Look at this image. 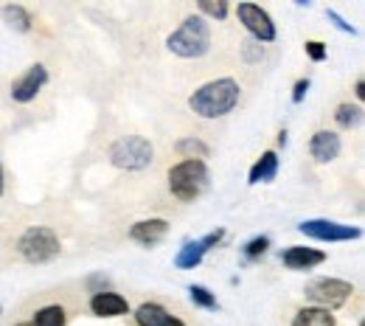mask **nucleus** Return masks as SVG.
Segmentation results:
<instances>
[{"instance_id": "dca6fc26", "label": "nucleus", "mask_w": 365, "mask_h": 326, "mask_svg": "<svg viewBox=\"0 0 365 326\" xmlns=\"http://www.w3.org/2000/svg\"><path fill=\"white\" fill-rule=\"evenodd\" d=\"M275 175H278V155L270 149V152H264V155L253 163L247 183H270V180H275Z\"/></svg>"}, {"instance_id": "2eb2a0df", "label": "nucleus", "mask_w": 365, "mask_h": 326, "mask_svg": "<svg viewBox=\"0 0 365 326\" xmlns=\"http://www.w3.org/2000/svg\"><path fill=\"white\" fill-rule=\"evenodd\" d=\"M135 324L138 326H185L180 318H175L166 307L160 304H140L135 310Z\"/></svg>"}, {"instance_id": "a211bd4d", "label": "nucleus", "mask_w": 365, "mask_h": 326, "mask_svg": "<svg viewBox=\"0 0 365 326\" xmlns=\"http://www.w3.org/2000/svg\"><path fill=\"white\" fill-rule=\"evenodd\" d=\"M68 324V315H65V307L59 304H48L43 310L34 312V324L31 326H65Z\"/></svg>"}, {"instance_id": "f03ea898", "label": "nucleus", "mask_w": 365, "mask_h": 326, "mask_svg": "<svg viewBox=\"0 0 365 326\" xmlns=\"http://www.w3.org/2000/svg\"><path fill=\"white\" fill-rule=\"evenodd\" d=\"M166 46L172 54H178L182 59H200L211 51V26L202 14H191L180 23L178 31L169 34Z\"/></svg>"}, {"instance_id": "6e6552de", "label": "nucleus", "mask_w": 365, "mask_h": 326, "mask_svg": "<svg viewBox=\"0 0 365 326\" xmlns=\"http://www.w3.org/2000/svg\"><path fill=\"white\" fill-rule=\"evenodd\" d=\"M298 231L307 233L309 239H320V242H351V239L363 236L360 228L340 225V223H331V220H307V223L298 225Z\"/></svg>"}, {"instance_id": "9d476101", "label": "nucleus", "mask_w": 365, "mask_h": 326, "mask_svg": "<svg viewBox=\"0 0 365 326\" xmlns=\"http://www.w3.org/2000/svg\"><path fill=\"white\" fill-rule=\"evenodd\" d=\"M48 82V71L46 65H31L14 85H11V98L17 101V104H29V101H34L37 98V93L46 88Z\"/></svg>"}, {"instance_id": "c756f323", "label": "nucleus", "mask_w": 365, "mask_h": 326, "mask_svg": "<svg viewBox=\"0 0 365 326\" xmlns=\"http://www.w3.org/2000/svg\"><path fill=\"white\" fill-rule=\"evenodd\" d=\"M14 326H31V324H14Z\"/></svg>"}, {"instance_id": "f8f14e48", "label": "nucleus", "mask_w": 365, "mask_h": 326, "mask_svg": "<svg viewBox=\"0 0 365 326\" xmlns=\"http://www.w3.org/2000/svg\"><path fill=\"white\" fill-rule=\"evenodd\" d=\"M91 312L93 315H98V318H118V315H127L130 312V304H127V298L124 295H118V292H96L91 298Z\"/></svg>"}, {"instance_id": "ddd939ff", "label": "nucleus", "mask_w": 365, "mask_h": 326, "mask_svg": "<svg viewBox=\"0 0 365 326\" xmlns=\"http://www.w3.org/2000/svg\"><path fill=\"white\" fill-rule=\"evenodd\" d=\"M340 149H343V141L337 133H331V130H318L312 141H309V155L318 161V163H329V161H334L337 155H340Z\"/></svg>"}, {"instance_id": "423d86ee", "label": "nucleus", "mask_w": 365, "mask_h": 326, "mask_svg": "<svg viewBox=\"0 0 365 326\" xmlns=\"http://www.w3.org/2000/svg\"><path fill=\"white\" fill-rule=\"evenodd\" d=\"M304 292H307L309 301H315L318 307L331 312L334 307H340V304L349 301V295L354 292V287L343 279H312L307 284Z\"/></svg>"}, {"instance_id": "7c9ffc66", "label": "nucleus", "mask_w": 365, "mask_h": 326, "mask_svg": "<svg viewBox=\"0 0 365 326\" xmlns=\"http://www.w3.org/2000/svg\"><path fill=\"white\" fill-rule=\"evenodd\" d=\"M360 326H363V324H360Z\"/></svg>"}, {"instance_id": "412c9836", "label": "nucleus", "mask_w": 365, "mask_h": 326, "mask_svg": "<svg viewBox=\"0 0 365 326\" xmlns=\"http://www.w3.org/2000/svg\"><path fill=\"white\" fill-rule=\"evenodd\" d=\"M360 118H363V110H360L357 104H340V107H337V113H334V121H337L343 130L357 127V124H360Z\"/></svg>"}, {"instance_id": "5701e85b", "label": "nucleus", "mask_w": 365, "mask_h": 326, "mask_svg": "<svg viewBox=\"0 0 365 326\" xmlns=\"http://www.w3.org/2000/svg\"><path fill=\"white\" fill-rule=\"evenodd\" d=\"M267 248H270V236H256V239H250L247 245H245V262H253V259H259V256H264L267 253Z\"/></svg>"}, {"instance_id": "cd10ccee", "label": "nucleus", "mask_w": 365, "mask_h": 326, "mask_svg": "<svg viewBox=\"0 0 365 326\" xmlns=\"http://www.w3.org/2000/svg\"><path fill=\"white\" fill-rule=\"evenodd\" d=\"M3 191H6V178H3V163H0V197H3Z\"/></svg>"}, {"instance_id": "b1692460", "label": "nucleus", "mask_w": 365, "mask_h": 326, "mask_svg": "<svg viewBox=\"0 0 365 326\" xmlns=\"http://www.w3.org/2000/svg\"><path fill=\"white\" fill-rule=\"evenodd\" d=\"M200 11L202 14H211V17H217V20H225V14H228V3L225 0H200Z\"/></svg>"}, {"instance_id": "aec40b11", "label": "nucleus", "mask_w": 365, "mask_h": 326, "mask_svg": "<svg viewBox=\"0 0 365 326\" xmlns=\"http://www.w3.org/2000/svg\"><path fill=\"white\" fill-rule=\"evenodd\" d=\"M178 152H180L185 161H202V158H208V143L200 138H182L178 141Z\"/></svg>"}, {"instance_id": "f3484780", "label": "nucleus", "mask_w": 365, "mask_h": 326, "mask_svg": "<svg viewBox=\"0 0 365 326\" xmlns=\"http://www.w3.org/2000/svg\"><path fill=\"white\" fill-rule=\"evenodd\" d=\"M292 326H334V315L323 307H304L298 310Z\"/></svg>"}, {"instance_id": "7ed1b4c3", "label": "nucleus", "mask_w": 365, "mask_h": 326, "mask_svg": "<svg viewBox=\"0 0 365 326\" xmlns=\"http://www.w3.org/2000/svg\"><path fill=\"white\" fill-rule=\"evenodd\" d=\"M208 166L205 161H180L178 166L169 169V191L180 203H194L205 188H208Z\"/></svg>"}, {"instance_id": "0eeeda50", "label": "nucleus", "mask_w": 365, "mask_h": 326, "mask_svg": "<svg viewBox=\"0 0 365 326\" xmlns=\"http://www.w3.org/2000/svg\"><path fill=\"white\" fill-rule=\"evenodd\" d=\"M236 17H239V23L250 31L253 40H259V43H273L275 40L273 17H270L262 6H256V3H239V6H236Z\"/></svg>"}, {"instance_id": "4468645a", "label": "nucleus", "mask_w": 365, "mask_h": 326, "mask_svg": "<svg viewBox=\"0 0 365 326\" xmlns=\"http://www.w3.org/2000/svg\"><path fill=\"white\" fill-rule=\"evenodd\" d=\"M169 233V223L166 220H140L130 228V239L143 245V248H155L163 236Z\"/></svg>"}, {"instance_id": "393cba45", "label": "nucleus", "mask_w": 365, "mask_h": 326, "mask_svg": "<svg viewBox=\"0 0 365 326\" xmlns=\"http://www.w3.org/2000/svg\"><path fill=\"white\" fill-rule=\"evenodd\" d=\"M307 54H309V59L323 62V59H326V46L318 43V40H312V43H307Z\"/></svg>"}, {"instance_id": "a878e982", "label": "nucleus", "mask_w": 365, "mask_h": 326, "mask_svg": "<svg viewBox=\"0 0 365 326\" xmlns=\"http://www.w3.org/2000/svg\"><path fill=\"white\" fill-rule=\"evenodd\" d=\"M326 14H329V20H331V23H334L340 31H346V34H354V26H349V23H346V20H343V17H340L334 9H329Z\"/></svg>"}, {"instance_id": "bb28decb", "label": "nucleus", "mask_w": 365, "mask_h": 326, "mask_svg": "<svg viewBox=\"0 0 365 326\" xmlns=\"http://www.w3.org/2000/svg\"><path fill=\"white\" fill-rule=\"evenodd\" d=\"M307 91H309V79H301V82L295 85V93H292V101H295V104H301V101H304V96H307Z\"/></svg>"}, {"instance_id": "c85d7f7f", "label": "nucleus", "mask_w": 365, "mask_h": 326, "mask_svg": "<svg viewBox=\"0 0 365 326\" xmlns=\"http://www.w3.org/2000/svg\"><path fill=\"white\" fill-rule=\"evenodd\" d=\"M357 96H360V98H363V96H365V85H363V79L357 82Z\"/></svg>"}, {"instance_id": "4be33fe9", "label": "nucleus", "mask_w": 365, "mask_h": 326, "mask_svg": "<svg viewBox=\"0 0 365 326\" xmlns=\"http://www.w3.org/2000/svg\"><path fill=\"white\" fill-rule=\"evenodd\" d=\"M188 295H191V301L197 304V307H202V310H217L220 304H217V295L211 292V290H205L202 284H191L188 287Z\"/></svg>"}, {"instance_id": "39448f33", "label": "nucleus", "mask_w": 365, "mask_h": 326, "mask_svg": "<svg viewBox=\"0 0 365 326\" xmlns=\"http://www.w3.org/2000/svg\"><path fill=\"white\" fill-rule=\"evenodd\" d=\"M59 236L46 225H31L17 239V253L31 265H46L59 256Z\"/></svg>"}, {"instance_id": "f257e3e1", "label": "nucleus", "mask_w": 365, "mask_h": 326, "mask_svg": "<svg viewBox=\"0 0 365 326\" xmlns=\"http://www.w3.org/2000/svg\"><path fill=\"white\" fill-rule=\"evenodd\" d=\"M239 96H242L239 82L225 76V79H214V82L202 85L200 91H194L188 98V107L200 118H222L239 104Z\"/></svg>"}, {"instance_id": "6ab92c4d", "label": "nucleus", "mask_w": 365, "mask_h": 326, "mask_svg": "<svg viewBox=\"0 0 365 326\" xmlns=\"http://www.w3.org/2000/svg\"><path fill=\"white\" fill-rule=\"evenodd\" d=\"M3 20L17 31H31V14L23 6H3Z\"/></svg>"}, {"instance_id": "9b49d317", "label": "nucleus", "mask_w": 365, "mask_h": 326, "mask_svg": "<svg viewBox=\"0 0 365 326\" xmlns=\"http://www.w3.org/2000/svg\"><path fill=\"white\" fill-rule=\"evenodd\" d=\"M281 262L284 268L289 270H312L326 262V253L323 250H315V248H304V245H292L281 253Z\"/></svg>"}, {"instance_id": "20e7f679", "label": "nucleus", "mask_w": 365, "mask_h": 326, "mask_svg": "<svg viewBox=\"0 0 365 326\" xmlns=\"http://www.w3.org/2000/svg\"><path fill=\"white\" fill-rule=\"evenodd\" d=\"M110 163L124 169V172H140L146 166H152L155 161V149L149 138L143 136H127V138H118L110 146Z\"/></svg>"}, {"instance_id": "1a4fd4ad", "label": "nucleus", "mask_w": 365, "mask_h": 326, "mask_svg": "<svg viewBox=\"0 0 365 326\" xmlns=\"http://www.w3.org/2000/svg\"><path fill=\"white\" fill-rule=\"evenodd\" d=\"M225 239V231L222 228H217V231L205 233L202 239H194V242H185L180 248V253H178V259H175V265L180 268V270H194L202 259H205V253L214 248V245H220Z\"/></svg>"}]
</instances>
